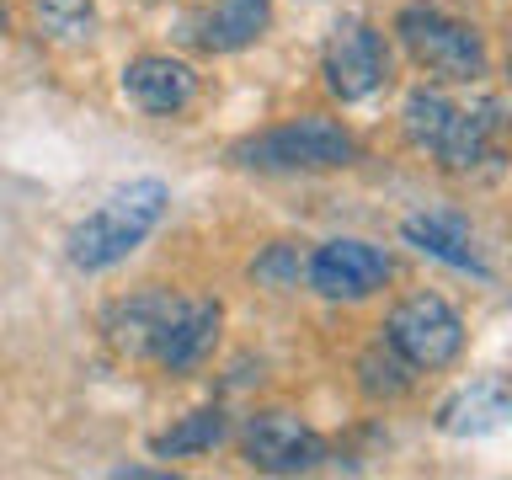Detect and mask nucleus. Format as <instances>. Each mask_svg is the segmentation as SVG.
<instances>
[{"label":"nucleus","mask_w":512,"mask_h":480,"mask_svg":"<svg viewBox=\"0 0 512 480\" xmlns=\"http://www.w3.org/2000/svg\"><path fill=\"white\" fill-rule=\"evenodd\" d=\"M166 203H171V192H166V182H155V176H139V182L107 192V198L70 230V240H64V246H70V262L80 272L118 267L123 256H134L144 240H150L155 224L166 219Z\"/></svg>","instance_id":"nucleus-1"},{"label":"nucleus","mask_w":512,"mask_h":480,"mask_svg":"<svg viewBox=\"0 0 512 480\" xmlns=\"http://www.w3.org/2000/svg\"><path fill=\"white\" fill-rule=\"evenodd\" d=\"M502 96H480V102L459 107L443 91H411L406 96V134L432 150L448 171H475L480 160L496 155L502 139Z\"/></svg>","instance_id":"nucleus-2"},{"label":"nucleus","mask_w":512,"mask_h":480,"mask_svg":"<svg viewBox=\"0 0 512 480\" xmlns=\"http://www.w3.org/2000/svg\"><path fill=\"white\" fill-rule=\"evenodd\" d=\"M400 43H406V54L422 64L427 75L438 80H459V86H475L480 75H486V38H480L475 22H459V16H448L438 6H406L400 11Z\"/></svg>","instance_id":"nucleus-3"},{"label":"nucleus","mask_w":512,"mask_h":480,"mask_svg":"<svg viewBox=\"0 0 512 480\" xmlns=\"http://www.w3.org/2000/svg\"><path fill=\"white\" fill-rule=\"evenodd\" d=\"M235 160L251 171H336L358 160V144L331 118H294L283 128H267L246 144H235Z\"/></svg>","instance_id":"nucleus-4"},{"label":"nucleus","mask_w":512,"mask_h":480,"mask_svg":"<svg viewBox=\"0 0 512 480\" xmlns=\"http://www.w3.org/2000/svg\"><path fill=\"white\" fill-rule=\"evenodd\" d=\"M384 342L395 347L400 363H411L416 374H427V368H443L459 358L464 347V320L448 299L438 294H411L400 299L390 320H384Z\"/></svg>","instance_id":"nucleus-5"},{"label":"nucleus","mask_w":512,"mask_h":480,"mask_svg":"<svg viewBox=\"0 0 512 480\" xmlns=\"http://www.w3.org/2000/svg\"><path fill=\"white\" fill-rule=\"evenodd\" d=\"M320 64H326L331 96H342V102H363V96H374L384 80H390V48H384V38L368 22H358V16H347V22L331 27Z\"/></svg>","instance_id":"nucleus-6"},{"label":"nucleus","mask_w":512,"mask_h":480,"mask_svg":"<svg viewBox=\"0 0 512 480\" xmlns=\"http://www.w3.org/2000/svg\"><path fill=\"white\" fill-rule=\"evenodd\" d=\"M240 443H246V459L267 475H299L326 459V438L294 411H256Z\"/></svg>","instance_id":"nucleus-7"},{"label":"nucleus","mask_w":512,"mask_h":480,"mask_svg":"<svg viewBox=\"0 0 512 480\" xmlns=\"http://www.w3.org/2000/svg\"><path fill=\"white\" fill-rule=\"evenodd\" d=\"M304 278L326 299H368L390 283V256L379 246H368V240H326L304 262Z\"/></svg>","instance_id":"nucleus-8"},{"label":"nucleus","mask_w":512,"mask_h":480,"mask_svg":"<svg viewBox=\"0 0 512 480\" xmlns=\"http://www.w3.org/2000/svg\"><path fill=\"white\" fill-rule=\"evenodd\" d=\"M406 246H416L432 262L454 267V272H475V278H491L486 256H480V240H475V224L454 214V208H427V214H411L400 224Z\"/></svg>","instance_id":"nucleus-9"},{"label":"nucleus","mask_w":512,"mask_h":480,"mask_svg":"<svg viewBox=\"0 0 512 480\" xmlns=\"http://www.w3.org/2000/svg\"><path fill=\"white\" fill-rule=\"evenodd\" d=\"M272 22V0H214V6L192 11L182 22V38L203 54H235L256 43Z\"/></svg>","instance_id":"nucleus-10"},{"label":"nucleus","mask_w":512,"mask_h":480,"mask_svg":"<svg viewBox=\"0 0 512 480\" xmlns=\"http://www.w3.org/2000/svg\"><path fill=\"white\" fill-rule=\"evenodd\" d=\"M123 96L139 112H150V118H171V112L192 107L198 75H192V64L171 59V54H144L134 64H123Z\"/></svg>","instance_id":"nucleus-11"},{"label":"nucleus","mask_w":512,"mask_h":480,"mask_svg":"<svg viewBox=\"0 0 512 480\" xmlns=\"http://www.w3.org/2000/svg\"><path fill=\"white\" fill-rule=\"evenodd\" d=\"M219 304L214 299H176V315L166 320V331H160V342L150 358L160 368H171V374H192L208 352L219 342Z\"/></svg>","instance_id":"nucleus-12"},{"label":"nucleus","mask_w":512,"mask_h":480,"mask_svg":"<svg viewBox=\"0 0 512 480\" xmlns=\"http://www.w3.org/2000/svg\"><path fill=\"white\" fill-rule=\"evenodd\" d=\"M512 416V400H507V384L502 379H475L464 384V390H454L438 406V427L448 432V438H486V432H502Z\"/></svg>","instance_id":"nucleus-13"},{"label":"nucleus","mask_w":512,"mask_h":480,"mask_svg":"<svg viewBox=\"0 0 512 480\" xmlns=\"http://www.w3.org/2000/svg\"><path fill=\"white\" fill-rule=\"evenodd\" d=\"M171 315H176V294H166V288H150V294H134V299H123V304H112L107 336H112V347H118V352L150 358Z\"/></svg>","instance_id":"nucleus-14"},{"label":"nucleus","mask_w":512,"mask_h":480,"mask_svg":"<svg viewBox=\"0 0 512 480\" xmlns=\"http://www.w3.org/2000/svg\"><path fill=\"white\" fill-rule=\"evenodd\" d=\"M224 432H230V422H224V411H192V416H182L176 427L155 432V438H150V454H155V459L208 454L214 443H224Z\"/></svg>","instance_id":"nucleus-15"},{"label":"nucleus","mask_w":512,"mask_h":480,"mask_svg":"<svg viewBox=\"0 0 512 480\" xmlns=\"http://www.w3.org/2000/svg\"><path fill=\"white\" fill-rule=\"evenodd\" d=\"M358 374H363V390H368V395H406V390H411V379H416V368H411V363H400V358H395V347L379 336V342L363 352Z\"/></svg>","instance_id":"nucleus-16"},{"label":"nucleus","mask_w":512,"mask_h":480,"mask_svg":"<svg viewBox=\"0 0 512 480\" xmlns=\"http://www.w3.org/2000/svg\"><path fill=\"white\" fill-rule=\"evenodd\" d=\"M43 32H54L59 43H86L96 32V6L91 0H32Z\"/></svg>","instance_id":"nucleus-17"},{"label":"nucleus","mask_w":512,"mask_h":480,"mask_svg":"<svg viewBox=\"0 0 512 480\" xmlns=\"http://www.w3.org/2000/svg\"><path fill=\"white\" fill-rule=\"evenodd\" d=\"M256 278L272 283V288H294L304 278V262H299V251L294 246H272L262 262H256Z\"/></svg>","instance_id":"nucleus-18"},{"label":"nucleus","mask_w":512,"mask_h":480,"mask_svg":"<svg viewBox=\"0 0 512 480\" xmlns=\"http://www.w3.org/2000/svg\"><path fill=\"white\" fill-rule=\"evenodd\" d=\"M0 32H6V6H0Z\"/></svg>","instance_id":"nucleus-19"}]
</instances>
